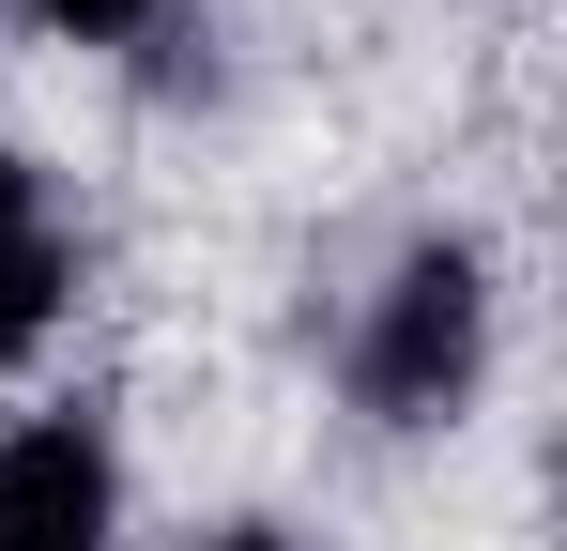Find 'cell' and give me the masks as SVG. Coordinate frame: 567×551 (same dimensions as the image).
Instances as JSON below:
<instances>
[{"label": "cell", "instance_id": "5", "mask_svg": "<svg viewBox=\"0 0 567 551\" xmlns=\"http://www.w3.org/2000/svg\"><path fill=\"white\" fill-rule=\"evenodd\" d=\"M199 551H291V537H277V521H215Z\"/></svg>", "mask_w": 567, "mask_h": 551}, {"label": "cell", "instance_id": "3", "mask_svg": "<svg viewBox=\"0 0 567 551\" xmlns=\"http://www.w3.org/2000/svg\"><path fill=\"white\" fill-rule=\"evenodd\" d=\"M62 291H78V230H62V199H47L31 154H0V367L47 353Z\"/></svg>", "mask_w": 567, "mask_h": 551}, {"label": "cell", "instance_id": "4", "mask_svg": "<svg viewBox=\"0 0 567 551\" xmlns=\"http://www.w3.org/2000/svg\"><path fill=\"white\" fill-rule=\"evenodd\" d=\"M31 15H47L62 46H123V31H154L169 0H31Z\"/></svg>", "mask_w": 567, "mask_h": 551}, {"label": "cell", "instance_id": "1", "mask_svg": "<svg viewBox=\"0 0 567 551\" xmlns=\"http://www.w3.org/2000/svg\"><path fill=\"white\" fill-rule=\"evenodd\" d=\"M475 383H491V261L461 230H430L353 306V398H369V429H445L475 414Z\"/></svg>", "mask_w": 567, "mask_h": 551}, {"label": "cell", "instance_id": "2", "mask_svg": "<svg viewBox=\"0 0 567 551\" xmlns=\"http://www.w3.org/2000/svg\"><path fill=\"white\" fill-rule=\"evenodd\" d=\"M0 551H123V445H107V414L0 429Z\"/></svg>", "mask_w": 567, "mask_h": 551}]
</instances>
